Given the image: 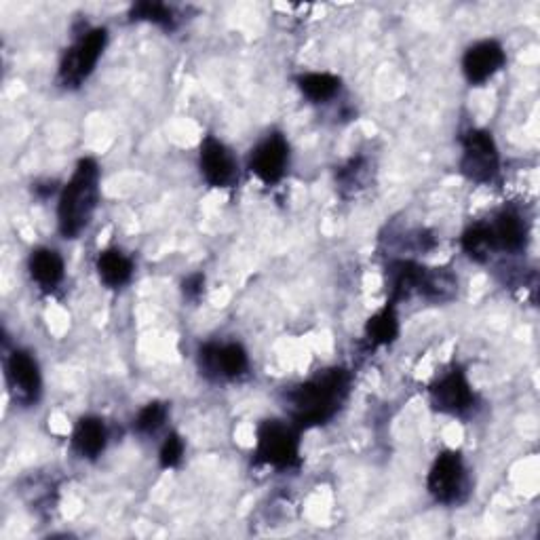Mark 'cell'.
Returning <instances> with one entry per match:
<instances>
[{"label": "cell", "instance_id": "cell-2", "mask_svg": "<svg viewBox=\"0 0 540 540\" xmlns=\"http://www.w3.org/2000/svg\"><path fill=\"white\" fill-rule=\"evenodd\" d=\"M100 201V165L85 157L76 163L57 205V226L64 239H76L89 226Z\"/></svg>", "mask_w": 540, "mask_h": 540}, {"label": "cell", "instance_id": "cell-8", "mask_svg": "<svg viewBox=\"0 0 540 540\" xmlns=\"http://www.w3.org/2000/svg\"><path fill=\"white\" fill-rule=\"evenodd\" d=\"M199 368L209 380H237L249 370V357L239 342H211L199 351Z\"/></svg>", "mask_w": 540, "mask_h": 540}, {"label": "cell", "instance_id": "cell-22", "mask_svg": "<svg viewBox=\"0 0 540 540\" xmlns=\"http://www.w3.org/2000/svg\"><path fill=\"white\" fill-rule=\"evenodd\" d=\"M129 17L133 22H148L161 28H173V22H176V15H173L171 7L165 3H152V0H142V3H135L129 11Z\"/></svg>", "mask_w": 540, "mask_h": 540}, {"label": "cell", "instance_id": "cell-18", "mask_svg": "<svg viewBox=\"0 0 540 540\" xmlns=\"http://www.w3.org/2000/svg\"><path fill=\"white\" fill-rule=\"evenodd\" d=\"M458 279L450 268H424V277L418 294L431 302H448L456 296Z\"/></svg>", "mask_w": 540, "mask_h": 540}, {"label": "cell", "instance_id": "cell-26", "mask_svg": "<svg viewBox=\"0 0 540 540\" xmlns=\"http://www.w3.org/2000/svg\"><path fill=\"white\" fill-rule=\"evenodd\" d=\"M203 289H205V275L203 273H195V275H190L184 279L182 283V292L188 300H199L201 294H203Z\"/></svg>", "mask_w": 540, "mask_h": 540}, {"label": "cell", "instance_id": "cell-15", "mask_svg": "<svg viewBox=\"0 0 540 540\" xmlns=\"http://www.w3.org/2000/svg\"><path fill=\"white\" fill-rule=\"evenodd\" d=\"M389 304H397L401 300H408L412 294H418L424 266L412 260H395L389 266Z\"/></svg>", "mask_w": 540, "mask_h": 540}, {"label": "cell", "instance_id": "cell-21", "mask_svg": "<svg viewBox=\"0 0 540 540\" xmlns=\"http://www.w3.org/2000/svg\"><path fill=\"white\" fill-rule=\"evenodd\" d=\"M460 245H462V252H465L473 262H479V264L488 262L496 249L490 224H475L467 228L465 233H462Z\"/></svg>", "mask_w": 540, "mask_h": 540}, {"label": "cell", "instance_id": "cell-23", "mask_svg": "<svg viewBox=\"0 0 540 540\" xmlns=\"http://www.w3.org/2000/svg\"><path fill=\"white\" fill-rule=\"evenodd\" d=\"M167 414H169L167 403H163V401H150V403H146L144 408L138 412V416H135L133 429L138 431L140 435H154L165 424Z\"/></svg>", "mask_w": 540, "mask_h": 540}, {"label": "cell", "instance_id": "cell-1", "mask_svg": "<svg viewBox=\"0 0 540 540\" xmlns=\"http://www.w3.org/2000/svg\"><path fill=\"white\" fill-rule=\"evenodd\" d=\"M351 374L344 368L319 372L287 393V405L298 429L323 427L330 422L349 395Z\"/></svg>", "mask_w": 540, "mask_h": 540}, {"label": "cell", "instance_id": "cell-24", "mask_svg": "<svg viewBox=\"0 0 540 540\" xmlns=\"http://www.w3.org/2000/svg\"><path fill=\"white\" fill-rule=\"evenodd\" d=\"M184 458V439L178 433H171L159 452V462L163 469H176Z\"/></svg>", "mask_w": 540, "mask_h": 540}, {"label": "cell", "instance_id": "cell-13", "mask_svg": "<svg viewBox=\"0 0 540 540\" xmlns=\"http://www.w3.org/2000/svg\"><path fill=\"white\" fill-rule=\"evenodd\" d=\"M108 443V431L102 418L98 416H83L76 422V429L72 433V448L85 460H95L102 456Z\"/></svg>", "mask_w": 540, "mask_h": 540}, {"label": "cell", "instance_id": "cell-25", "mask_svg": "<svg viewBox=\"0 0 540 540\" xmlns=\"http://www.w3.org/2000/svg\"><path fill=\"white\" fill-rule=\"evenodd\" d=\"M363 159H353L349 161V165H344L338 171V184L340 188H355L363 182Z\"/></svg>", "mask_w": 540, "mask_h": 540}, {"label": "cell", "instance_id": "cell-14", "mask_svg": "<svg viewBox=\"0 0 540 540\" xmlns=\"http://www.w3.org/2000/svg\"><path fill=\"white\" fill-rule=\"evenodd\" d=\"M28 268L32 281H36V285L45 289V292H51V289L60 285L66 273L64 258L60 256V252H55L51 247L34 249L28 260Z\"/></svg>", "mask_w": 540, "mask_h": 540}, {"label": "cell", "instance_id": "cell-12", "mask_svg": "<svg viewBox=\"0 0 540 540\" xmlns=\"http://www.w3.org/2000/svg\"><path fill=\"white\" fill-rule=\"evenodd\" d=\"M505 49L496 41H479L462 57V72L471 85H484L505 66Z\"/></svg>", "mask_w": 540, "mask_h": 540}, {"label": "cell", "instance_id": "cell-7", "mask_svg": "<svg viewBox=\"0 0 540 540\" xmlns=\"http://www.w3.org/2000/svg\"><path fill=\"white\" fill-rule=\"evenodd\" d=\"M467 488V469L462 454L456 450L441 452L427 477L429 494L441 505H454Z\"/></svg>", "mask_w": 540, "mask_h": 540}, {"label": "cell", "instance_id": "cell-5", "mask_svg": "<svg viewBox=\"0 0 540 540\" xmlns=\"http://www.w3.org/2000/svg\"><path fill=\"white\" fill-rule=\"evenodd\" d=\"M462 176L475 184H490L496 180L500 171V154L490 131L469 129L462 133Z\"/></svg>", "mask_w": 540, "mask_h": 540}, {"label": "cell", "instance_id": "cell-10", "mask_svg": "<svg viewBox=\"0 0 540 540\" xmlns=\"http://www.w3.org/2000/svg\"><path fill=\"white\" fill-rule=\"evenodd\" d=\"M289 165V144L281 133H270L252 150L249 169L264 184H277L283 180Z\"/></svg>", "mask_w": 540, "mask_h": 540}, {"label": "cell", "instance_id": "cell-19", "mask_svg": "<svg viewBox=\"0 0 540 540\" xmlns=\"http://www.w3.org/2000/svg\"><path fill=\"white\" fill-rule=\"evenodd\" d=\"M342 81L340 76L330 74V72H308L298 76V89L306 100H311L315 104H323L334 100L340 93Z\"/></svg>", "mask_w": 540, "mask_h": 540}, {"label": "cell", "instance_id": "cell-6", "mask_svg": "<svg viewBox=\"0 0 540 540\" xmlns=\"http://www.w3.org/2000/svg\"><path fill=\"white\" fill-rule=\"evenodd\" d=\"M5 378L9 395L15 405L30 408V405L38 403V399H41L43 376L32 353L24 349L11 351L5 361Z\"/></svg>", "mask_w": 540, "mask_h": 540}, {"label": "cell", "instance_id": "cell-20", "mask_svg": "<svg viewBox=\"0 0 540 540\" xmlns=\"http://www.w3.org/2000/svg\"><path fill=\"white\" fill-rule=\"evenodd\" d=\"M365 336H368L374 346H387L397 340L399 319L393 304H387L382 311L368 319V323H365Z\"/></svg>", "mask_w": 540, "mask_h": 540}, {"label": "cell", "instance_id": "cell-11", "mask_svg": "<svg viewBox=\"0 0 540 540\" xmlns=\"http://www.w3.org/2000/svg\"><path fill=\"white\" fill-rule=\"evenodd\" d=\"M199 167L205 182L214 188H228L237 180V161L233 152L214 135H207L201 142Z\"/></svg>", "mask_w": 540, "mask_h": 540}, {"label": "cell", "instance_id": "cell-16", "mask_svg": "<svg viewBox=\"0 0 540 540\" xmlns=\"http://www.w3.org/2000/svg\"><path fill=\"white\" fill-rule=\"evenodd\" d=\"M490 230H492L496 249H503V252L515 254L526 245V235H528L526 224L522 216L515 214V211L511 209L500 211V214L494 218V222L490 224Z\"/></svg>", "mask_w": 540, "mask_h": 540}, {"label": "cell", "instance_id": "cell-9", "mask_svg": "<svg viewBox=\"0 0 540 540\" xmlns=\"http://www.w3.org/2000/svg\"><path fill=\"white\" fill-rule=\"evenodd\" d=\"M431 403L441 414L460 416L475 405V393L469 384L467 374L460 368L441 376L431 387Z\"/></svg>", "mask_w": 540, "mask_h": 540}, {"label": "cell", "instance_id": "cell-3", "mask_svg": "<svg viewBox=\"0 0 540 540\" xmlns=\"http://www.w3.org/2000/svg\"><path fill=\"white\" fill-rule=\"evenodd\" d=\"M300 429L281 420H264L258 427L256 462L273 469H294L300 465Z\"/></svg>", "mask_w": 540, "mask_h": 540}, {"label": "cell", "instance_id": "cell-4", "mask_svg": "<svg viewBox=\"0 0 540 540\" xmlns=\"http://www.w3.org/2000/svg\"><path fill=\"white\" fill-rule=\"evenodd\" d=\"M108 45V30L106 28H93L83 32V36L76 41L70 49H66L62 64H60V83L66 89L81 87L91 72L98 66L100 57Z\"/></svg>", "mask_w": 540, "mask_h": 540}, {"label": "cell", "instance_id": "cell-17", "mask_svg": "<svg viewBox=\"0 0 540 540\" xmlns=\"http://www.w3.org/2000/svg\"><path fill=\"white\" fill-rule=\"evenodd\" d=\"M95 268H98L102 283L112 289L127 285L133 277V262L121 249H104L98 256V262H95Z\"/></svg>", "mask_w": 540, "mask_h": 540}]
</instances>
